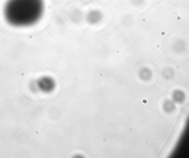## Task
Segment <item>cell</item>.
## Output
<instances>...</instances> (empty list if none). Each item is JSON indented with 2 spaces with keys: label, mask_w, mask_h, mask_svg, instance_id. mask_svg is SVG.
Wrapping results in <instances>:
<instances>
[{
  "label": "cell",
  "mask_w": 189,
  "mask_h": 158,
  "mask_svg": "<svg viewBox=\"0 0 189 158\" xmlns=\"http://www.w3.org/2000/svg\"><path fill=\"white\" fill-rule=\"evenodd\" d=\"M43 9L42 0H7L3 6V18L12 27H30L39 19Z\"/></svg>",
  "instance_id": "obj_1"
}]
</instances>
